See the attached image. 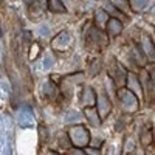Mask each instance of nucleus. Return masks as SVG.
I'll use <instances>...</instances> for the list:
<instances>
[{
	"label": "nucleus",
	"mask_w": 155,
	"mask_h": 155,
	"mask_svg": "<svg viewBox=\"0 0 155 155\" xmlns=\"http://www.w3.org/2000/svg\"><path fill=\"white\" fill-rule=\"evenodd\" d=\"M17 123L20 127H33L34 126V116L33 110L28 106H23L17 112Z\"/></svg>",
	"instance_id": "1"
},
{
	"label": "nucleus",
	"mask_w": 155,
	"mask_h": 155,
	"mask_svg": "<svg viewBox=\"0 0 155 155\" xmlns=\"http://www.w3.org/2000/svg\"><path fill=\"white\" fill-rule=\"evenodd\" d=\"M70 137L73 140V143L76 146H85L88 143V134L84 127L78 126V127H73L70 130Z\"/></svg>",
	"instance_id": "2"
},
{
	"label": "nucleus",
	"mask_w": 155,
	"mask_h": 155,
	"mask_svg": "<svg viewBox=\"0 0 155 155\" xmlns=\"http://www.w3.org/2000/svg\"><path fill=\"white\" fill-rule=\"evenodd\" d=\"M120 99H121L123 106H124L126 109H129V110L137 109V98H135V96H134V93L130 92V88L120 92Z\"/></svg>",
	"instance_id": "3"
},
{
	"label": "nucleus",
	"mask_w": 155,
	"mask_h": 155,
	"mask_svg": "<svg viewBox=\"0 0 155 155\" xmlns=\"http://www.w3.org/2000/svg\"><path fill=\"white\" fill-rule=\"evenodd\" d=\"M68 45H70V36L67 33H61L53 41V47L54 48H65Z\"/></svg>",
	"instance_id": "4"
},
{
	"label": "nucleus",
	"mask_w": 155,
	"mask_h": 155,
	"mask_svg": "<svg viewBox=\"0 0 155 155\" xmlns=\"http://www.w3.org/2000/svg\"><path fill=\"white\" fill-rule=\"evenodd\" d=\"M109 110H110L109 99H107V96H106L104 93H102L101 98H99V115H101V116H106V115L109 113Z\"/></svg>",
	"instance_id": "5"
},
{
	"label": "nucleus",
	"mask_w": 155,
	"mask_h": 155,
	"mask_svg": "<svg viewBox=\"0 0 155 155\" xmlns=\"http://www.w3.org/2000/svg\"><path fill=\"white\" fill-rule=\"evenodd\" d=\"M48 8L53 12H65V6L62 5L61 0H48Z\"/></svg>",
	"instance_id": "6"
},
{
	"label": "nucleus",
	"mask_w": 155,
	"mask_h": 155,
	"mask_svg": "<svg viewBox=\"0 0 155 155\" xmlns=\"http://www.w3.org/2000/svg\"><path fill=\"white\" fill-rule=\"evenodd\" d=\"M121 30H123V25H121L120 20H115V19L109 20V31L112 34H120Z\"/></svg>",
	"instance_id": "7"
},
{
	"label": "nucleus",
	"mask_w": 155,
	"mask_h": 155,
	"mask_svg": "<svg viewBox=\"0 0 155 155\" xmlns=\"http://www.w3.org/2000/svg\"><path fill=\"white\" fill-rule=\"evenodd\" d=\"M150 0H130V5L135 11H141V9H144L147 5H149Z\"/></svg>",
	"instance_id": "8"
},
{
	"label": "nucleus",
	"mask_w": 155,
	"mask_h": 155,
	"mask_svg": "<svg viewBox=\"0 0 155 155\" xmlns=\"http://www.w3.org/2000/svg\"><path fill=\"white\" fill-rule=\"evenodd\" d=\"M82 102H85V104H95V93H93V90L92 88H87L85 92H84V99Z\"/></svg>",
	"instance_id": "9"
},
{
	"label": "nucleus",
	"mask_w": 155,
	"mask_h": 155,
	"mask_svg": "<svg viewBox=\"0 0 155 155\" xmlns=\"http://www.w3.org/2000/svg\"><path fill=\"white\" fill-rule=\"evenodd\" d=\"M45 95L48 96V98H54V95H56V87L51 84V82H47L45 84Z\"/></svg>",
	"instance_id": "10"
},
{
	"label": "nucleus",
	"mask_w": 155,
	"mask_h": 155,
	"mask_svg": "<svg viewBox=\"0 0 155 155\" xmlns=\"http://www.w3.org/2000/svg\"><path fill=\"white\" fill-rule=\"evenodd\" d=\"M79 120V113L74 112V110H70L67 115H65V123H74Z\"/></svg>",
	"instance_id": "11"
},
{
	"label": "nucleus",
	"mask_w": 155,
	"mask_h": 155,
	"mask_svg": "<svg viewBox=\"0 0 155 155\" xmlns=\"http://www.w3.org/2000/svg\"><path fill=\"white\" fill-rule=\"evenodd\" d=\"M85 115H87V118H88L90 121H92V124H93L95 127H98L99 121H98V118L95 116V112H93L92 109H87V110H85Z\"/></svg>",
	"instance_id": "12"
},
{
	"label": "nucleus",
	"mask_w": 155,
	"mask_h": 155,
	"mask_svg": "<svg viewBox=\"0 0 155 155\" xmlns=\"http://www.w3.org/2000/svg\"><path fill=\"white\" fill-rule=\"evenodd\" d=\"M129 81H130V90H135V92H140V85L137 82V78L134 74L129 76Z\"/></svg>",
	"instance_id": "13"
},
{
	"label": "nucleus",
	"mask_w": 155,
	"mask_h": 155,
	"mask_svg": "<svg viewBox=\"0 0 155 155\" xmlns=\"http://www.w3.org/2000/svg\"><path fill=\"white\" fill-rule=\"evenodd\" d=\"M42 65H44V70H48L51 65H53V58H51V56H45Z\"/></svg>",
	"instance_id": "14"
},
{
	"label": "nucleus",
	"mask_w": 155,
	"mask_h": 155,
	"mask_svg": "<svg viewBox=\"0 0 155 155\" xmlns=\"http://www.w3.org/2000/svg\"><path fill=\"white\" fill-rule=\"evenodd\" d=\"M96 20L101 23V22H106L107 20V14H106V12L104 11H98L96 12Z\"/></svg>",
	"instance_id": "15"
},
{
	"label": "nucleus",
	"mask_w": 155,
	"mask_h": 155,
	"mask_svg": "<svg viewBox=\"0 0 155 155\" xmlns=\"http://www.w3.org/2000/svg\"><path fill=\"white\" fill-rule=\"evenodd\" d=\"M50 33V30H48V27L47 25H42L41 28H39V34H42V36H47Z\"/></svg>",
	"instance_id": "16"
},
{
	"label": "nucleus",
	"mask_w": 155,
	"mask_h": 155,
	"mask_svg": "<svg viewBox=\"0 0 155 155\" xmlns=\"http://www.w3.org/2000/svg\"><path fill=\"white\" fill-rule=\"evenodd\" d=\"M2 90H5V92H9V84H8V81H5V79H2Z\"/></svg>",
	"instance_id": "17"
},
{
	"label": "nucleus",
	"mask_w": 155,
	"mask_h": 155,
	"mask_svg": "<svg viewBox=\"0 0 155 155\" xmlns=\"http://www.w3.org/2000/svg\"><path fill=\"white\" fill-rule=\"evenodd\" d=\"M153 82H155V79H153Z\"/></svg>",
	"instance_id": "18"
}]
</instances>
